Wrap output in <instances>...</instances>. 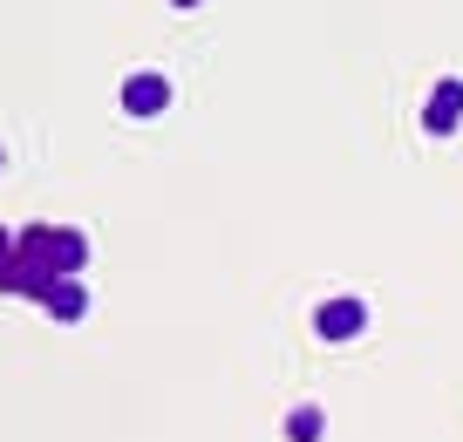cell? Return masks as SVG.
Returning <instances> with one entry per match:
<instances>
[{
	"mask_svg": "<svg viewBox=\"0 0 463 442\" xmlns=\"http://www.w3.org/2000/svg\"><path fill=\"white\" fill-rule=\"evenodd\" d=\"M14 252H21V259H42L55 279L89 266V239H82L75 225H21V231H14Z\"/></svg>",
	"mask_w": 463,
	"mask_h": 442,
	"instance_id": "6da1fadb",
	"label": "cell"
},
{
	"mask_svg": "<svg viewBox=\"0 0 463 442\" xmlns=\"http://www.w3.org/2000/svg\"><path fill=\"white\" fill-rule=\"evenodd\" d=\"M362 327H368V306L354 300V293H334V300L314 306V334L320 341H354Z\"/></svg>",
	"mask_w": 463,
	"mask_h": 442,
	"instance_id": "7a4b0ae2",
	"label": "cell"
},
{
	"mask_svg": "<svg viewBox=\"0 0 463 442\" xmlns=\"http://www.w3.org/2000/svg\"><path fill=\"white\" fill-rule=\"evenodd\" d=\"M123 116H164L171 109V75H157V69H137V75H123Z\"/></svg>",
	"mask_w": 463,
	"mask_h": 442,
	"instance_id": "3957f363",
	"label": "cell"
},
{
	"mask_svg": "<svg viewBox=\"0 0 463 442\" xmlns=\"http://www.w3.org/2000/svg\"><path fill=\"white\" fill-rule=\"evenodd\" d=\"M457 123H463V82L449 75V82H436L430 102H422V129H430V136H457Z\"/></svg>",
	"mask_w": 463,
	"mask_h": 442,
	"instance_id": "277c9868",
	"label": "cell"
},
{
	"mask_svg": "<svg viewBox=\"0 0 463 442\" xmlns=\"http://www.w3.org/2000/svg\"><path fill=\"white\" fill-rule=\"evenodd\" d=\"M42 306H48V320H61V327H75V320L89 314V286H82V272H61V279H48Z\"/></svg>",
	"mask_w": 463,
	"mask_h": 442,
	"instance_id": "5b68a950",
	"label": "cell"
},
{
	"mask_svg": "<svg viewBox=\"0 0 463 442\" xmlns=\"http://www.w3.org/2000/svg\"><path fill=\"white\" fill-rule=\"evenodd\" d=\"M48 279H55V272L42 266V259H7V266H0V293H14V300H42L48 293Z\"/></svg>",
	"mask_w": 463,
	"mask_h": 442,
	"instance_id": "8992f818",
	"label": "cell"
},
{
	"mask_svg": "<svg viewBox=\"0 0 463 442\" xmlns=\"http://www.w3.org/2000/svg\"><path fill=\"white\" fill-rule=\"evenodd\" d=\"M327 436V415L314 409V401H300V409H287V442H320Z\"/></svg>",
	"mask_w": 463,
	"mask_h": 442,
	"instance_id": "52a82bcc",
	"label": "cell"
},
{
	"mask_svg": "<svg viewBox=\"0 0 463 442\" xmlns=\"http://www.w3.org/2000/svg\"><path fill=\"white\" fill-rule=\"evenodd\" d=\"M7 259H14V231L0 225V266H7Z\"/></svg>",
	"mask_w": 463,
	"mask_h": 442,
	"instance_id": "ba28073f",
	"label": "cell"
},
{
	"mask_svg": "<svg viewBox=\"0 0 463 442\" xmlns=\"http://www.w3.org/2000/svg\"><path fill=\"white\" fill-rule=\"evenodd\" d=\"M171 7H204V0H171Z\"/></svg>",
	"mask_w": 463,
	"mask_h": 442,
	"instance_id": "9c48e42d",
	"label": "cell"
},
{
	"mask_svg": "<svg viewBox=\"0 0 463 442\" xmlns=\"http://www.w3.org/2000/svg\"><path fill=\"white\" fill-rule=\"evenodd\" d=\"M0 164H7V150H0Z\"/></svg>",
	"mask_w": 463,
	"mask_h": 442,
	"instance_id": "30bf717a",
	"label": "cell"
}]
</instances>
